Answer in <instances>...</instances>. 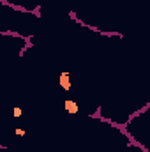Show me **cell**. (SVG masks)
<instances>
[{
    "mask_svg": "<svg viewBox=\"0 0 150 152\" xmlns=\"http://www.w3.org/2000/svg\"><path fill=\"white\" fill-rule=\"evenodd\" d=\"M12 113H14V117H16V119H18V117H21V108H19V106H16Z\"/></svg>",
    "mask_w": 150,
    "mask_h": 152,
    "instance_id": "obj_4",
    "label": "cell"
},
{
    "mask_svg": "<svg viewBox=\"0 0 150 152\" xmlns=\"http://www.w3.org/2000/svg\"><path fill=\"white\" fill-rule=\"evenodd\" d=\"M58 83H60V87L64 89V90H71V76H69V73H60V76H58Z\"/></svg>",
    "mask_w": 150,
    "mask_h": 152,
    "instance_id": "obj_1",
    "label": "cell"
},
{
    "mask_svg": "<svg viewBox=\"0 0 150 152\" xmlns=\"http://www.w3.org/2000/svg\"><path fill=\"white\" fill-rule=\"evenodd\" d=\"M64 106H66V111H67V113H72V115H76V113L79 111V104L76 103V101H72V99H66Z\"/></svg>",
    "mask_w": 150,
    "mask_h": 152,
    "instance_id": "obj_2",
    "label": "cell"
},
{
    "mask_svg": "<svg viewBox=\"0 0 150 152\" xmlns=\"http://www.w3.org/2000/svg\"><path fill=\"white\" fill-rule=\"evenodd\" d=\"M14 134H16V136H25V129H21V128H16V131H14Z\"/></svg>",
    "mask_w": 150,
    "mask_h": 152,
    "instance_id": "obj_3",
    "label": "cell"
}]
</instances>
